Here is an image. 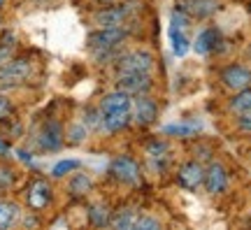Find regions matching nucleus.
Returning <instances> with one entry per match:
<instances>
[{"mask_svg":"<svg viewBox=\"0 0 251 230\" xmlns=\"http://www.w3.org/2000/svg\"><path fill=\"white\" fill-rule=\"evenodd\" d=\"M128 30L126 28H98L86 37V45H89L91 53L96 56V61L107 63V61H117L119 56V47L126 42Z\"/></svg>","mask_w":251,"mask_h":230,"instance_id":"nucleus-1","label":"nucleus"},{"mask_svg":"<svg viewBox=\"0 0 251 230\" xmlns=\"http://www.w3.org/2000/svg\"><path fill=\"white\" fill-rule=\"evenodd\" d=\"M30 72H33L30 61H26V58H7L0 65V89L21 86L30 77Z\"/></svg>","mask_w":251,"mask_h":230,"instance_id":"nucleus-2","label":"nucleus"},{"mask_svg":"<svg viewBox=\"0 0 251 230\" xmlns=\"http://www.w3.org/2000/svg\"><path fill=\"white\" fill-rule=\"evenodd\" d=\"M153 70V56L144 49H135V51H126L117 58V72L126 75V72H144L151 75Z\"/></svg>","mask_w":251,"mask_h":230,"instance_id":"nucleus-3","label":"nucleus"},{"mask_svg":"<svg viewBox=\"0 0 251 230\" xmlns=\"http://www.w3.org/2000/svg\"><path fill=\"white\" fill-rule=\"evenodd\" d=\"M109 175L126 186L140 184V177H142L137 160H133L130 156H117L112 160V165H109Z\"/></svg>","mask_w":251,"mask_h":230,"instance_id":"nucleus-4","label":"nucleus"},{"mask_svg":"<svg viewBox=\"0 0 251 230\" xmlns=\"http://www.w3.org/2000/svg\"><path fill=\"white\" fill-rule=\"evenodd\" d=\"M117 86L121 91H126L128 96H147L151 91L153 81L151 75H144V72H126V75H119Z\"/></svg>","mask_w":251,"mask_h":230,"instance_id":"nucleus-5","label":"nucleus"},{"mask_svg":"<svg viewBox=\"0 0 251 230\" xmlns=\"http://www.w3.org/2000/svg\"><path fill=\"white\" fill-rule=\"evenodd\" d=\"M51 198H54V191L51 186L47 184L45 179H35L33 184L28 186V193H26V200H28V207L35 209V212H42L51 204Z\"/></svg>","mask_w":251,"mask_h":230,"instance_id":"nucleus-6","label":"nucleus"},{"mask_svg":"<svg viewBox=\"0 0 251 230\" xmlns=\"http://www.w3.org/2000/svg\"><path fill=\"white\" fill-rule=\"evenodd\" d=\"M205 181V168L198 163V160H188L179 168L177 172V184L186 191H198Z\"/></svg>","mask_w":251,"mask_h":230,"instance_id":"nucleus-7","label":"nucleus"},{"mask_svg":"<svg viewBox=\"0 0 251 230\" xmlns=\"http://www.w3.org/2000/svg\"><path fill=\"white\" fill-rule=\"evenodd\" d=\"M128 17H130V7H126V5H119V7L107 5L105 9L96 12L93 21H96V26H100V28H124Z\"/></svg>","mask_w":251,"mask_h":230,"instance_id":"nucleus-8","label":"nucleus"},{"mask_svg":"<svg viewBox=\"0 0 251 230\" xmlns=\"http://www.w3.org/2000/svg\"><path fill=\"white\" fill-rule=\"evenodd\" d=\"M202 186H205V191L209 195H219L228 188V172H226V168L221 163H209L207 165Z\"/></svg>","mask_w":251,"mask_h":230,"instance_id":"nucleus-9","label":"nucleus"},{"mask_svg":"<svg viewBox=\"0 0 251 230\" xmlns=\"http://www.w3.org/2000/svg\"><path fill=\"white\" fill-rule=\"evenodd\" d=\"M221 81L226 89L230 91H242L251 86V70L244 65H228L221 72Z\"/></svg>","mask_w":251,"mask_h":230,"instance_id":"nucleus-10","label":"nucleus"},{"mask_svg":"<svg viewBox=\"0 0 251 230\" xmlns=\"http://www.w3.org/2000/svg\"><path fill=\"white\" fill-rule=\"evenodd\" d=\"M37 147L42 151H58L63 147V128L58 121H47L37 135Z\"/></svg>","mask_w":251,"mask_h":230,"instance_id":"nucleus-11","label":"nucleus"},{"mask_svg":"<svg viewBox=\"0 0 251 230\" xmlns=\"http://www.w3.org/2000/svg\"><path fill=\"white\" fill-rule=\"evenodd\" d=\"M177 7L191 19H209L219 12V0H179Z\"/></svg>","mask_w":251,"mask_h":230,"instance_id":"nucleus-12","label":"nucleus"},{"mask_svg":"<svg viewBox=\"0 0 251 230\" xmlns=\"http://www.w3.org/2000/svg\"><path fill=\"white\" fill-rule=\"evenodd\" d=\"M158 119V105L149 96H137L135 100V121L140 126H151Z\"/></svg>","mask_w":251,"mask_h":230,"instance_id":"nucleus-13","label":"nucleus"},{"mask_svg":"<svg viewBox=\"0 0 251 230\" xmlns=\"http://www.w3.org/2000/svg\"><path fill=\"white\" fill-rule=\"evenodd\" d=\"M100 112L102 114H107V112H119V109H133V100H130V96L126 93V91L117 89L112 91V93H107V96L100 100Z\"/></svg>","mask_w":251,"mask_h":230,"instance_id":"nucleus-14","label":"nucleus"},{"mask_svg":"<svg viewBox=\"0 0 251 230\" xmlns=\"http://www.w3.org/2000/svg\"><path fill=\"white\" fill-rule=\"evenodd\" d=\"M216 45H221V35H219V30H216V28H205V30H200L198 37L193 40V49H196L200 56L214 51Z\"/></svg>","mask_w":251,"mask_h":230,"instance_id":"nucleus-15","label":"nucleus"},{"mask_svg":"<svg viewBox=\"0 0 251 230\" xmlns=\"http://www.w3.org/2000/svg\"><path fill=\"white\" fill-rule=\"evenodd\" d=\"M130 109H119V112H107V114H102V130H107V133H119V130H124L126 126L130 124Z\"/></svg>","mask_w":251,"mask_h":230,"instance_id":"nucleus-16","label":"nucleus"},{"mask_svg":"<svg viewBox=\"0 0 251 230\" xmlns=\"http://www.w3.org/2000/svg\"><path fill=\"white\" fill-rule=\"evenodd\" d=\"M19 219H21V207L12 200H0V230L17 226Z\"/></svg>","mask_w":251,"mask_h":230,"instance_id":"nucleus-17","label":"nucleus"},{"mask_svg":"<svg viewBox=\"0 0 251 230\" xmlns=\"http://www.w3.org/2000/svg\"><path fill=\"white\" fill-rule=\"evenodd\" d=\"M137 216H140V212H137L135 207H124V209L114 212L109 226H114V228H119V230H130V228H135Z\"/></svg>","mask_w":251,"mask_h":230,"instance_id":"nucleus-18","label":"nucleus"},{"mask_svg":"<svg viewBox=\"0 0 251 230\" xmlns=\"http://www.w3.org/2000/svg\"><path fill=\"white\" fill-rule=\"evenodd\" d=\"M86 216H89V223H91V226L105 228V226H109V221H112V209H109L105 203H93L89 207Z\"/></svg>","mask_w":251,"mask_h":230,"instance_id":"nucleus-19","label":"nucleus"},{"mask_svg":"<svg viewBox=\"0 0 251 230\" xmlns=\"http://www.w3.org/2000/svg\"><path fill=\"white\" fill-rule=\"evenodd\" d=\"M91 188H93V179H91L89 175H84V172L72 175V179L68 181V191H70V195H75V198H84L86 193H91Z\"/></svg>","mask_w":251,"mask_h":230,"instance_id":"nucleus-20","label":"nucleus"},{"mask_svg":"<svg viewBox=\"0 0 251 230\" xmlns=\"http://www.w3.org/2000/svg\"><path fill=\"white\" fill-rule=\"evenodd\" d=\"M170 42H172V49H175L177 56H186V51L191 49V40L186 37L184 28H177V26L170 28Z\"/></svg>","mask_w":251,"mask_h":230,"instance_id":"nucleus-21","label":"nucleus"},{"mask_svg":"<svg viewBox=\"0 0 251 230\" xmlns=\"http://www.w3.org/2000/svg\"><path fill=\"white\" fill-rule=\"evenodd\" d=\"M230 109L242 114V112H251V86L242 91H235L233 100H230Z\"/></svg>","mask_w":251,"mask_h":230,"instance_id":"nucleus-22","label":"nucleus"},{"mask_svg":"<svg viewBox=\"0 0 251 230\" xmlns=\"http://www.w3.org/2000/svg\"><path fill=\"white\" fill-rule=\"evenodd\" d=\"M75 170H79V160H61V163H56L54 170H51V177L61 179L65 175H70Z\"/></svg>","mask_w":251,"mask_h":230,"instance_id":"nucleus-23","label":"nucleus"},{"mask_svg":"<svg viewBox=\"0 0 251 230\" xmlns=\"http://www.w3.org/2000/svg\"><path fill=\"white\" fill-rule=\"evenodd\" d=\"M168 144L165 142H161V140H156V142H151L149 147H147V156L151 160H161V158H168Z\"/></svg>","mask_w":251,"mask_h":230,"instance_id":"nucleus-24","label":"nucleus"},{"mask_svg":"<svg viewBox=\"0 0 251 230\" xmlns=\"http://www.w3.org/2000/svg\"><path fill=\"white\" fill-rule=\"evenodd\" d=\"M84 126L86 128H102V112L100 107H91L84 114Z\"/></svg>","mask_w":251,"mask_h":230,"instance_id":"nucleus-25","label":"nucleus"},{"mask_svg":"<svg viewBox=\"0 0 251 230\" xmlns=\"http://www.w3.org/2000/svg\"><path fill=\"white\" fill-rule=\"evenodd\" d=\"M135 228L137 230H158L161 228V221L153 219V216H144V214H140V216H137V223H135Z\"/></svg>","mask_w":251,"mask_h":230,"instance_id":"nucleus-26","label":"nucleus"},{"mask_svg":"<svg viewBox=\"0 0 251 230\" xmlns=\"http://www.w3.org/2000/svg\"><path fill=\"white\" fill-rule=\"evenodd\" d=\"M86 133H89V128H86L84 124H75V126H70V130H68V137H70L72 144H79V142H84Z\"/></svg>","mask_w":251,"mask_h":230,"instance_id":"nucleus-27","label":"nucleus"},{"mask_svg":"<svg viewBox=\"0 0 251 230\" xmlns=\"http://www.w3.org/2000/svg\"><path fill=\"white\" fill-rule=\"evenodd\" d=\"M14 116V107L7 96H0V121H9Z\"/></svg>","mask_w":251,"mask_h":230,"instance_id":"nucleus-28","label":"nucleus"},{"mask_svg":"<svg viewBox=\"0 0 251 230\" xmlns=\"http://www.w3.org/2000/svg\"><path fill=\"white\" fill-rule=\"evenodd\" d=\"M0 184H2L5 191L12 188V184H14V172H12L9 168H0Z\"/></svg>","mask_w":251,"mask_h":230,"instance_id":"nucleus-29","label":"nucleus"},{"mask_svg":"<svg viewBox=\"0 0 251 230\" xmlns=\"http://www.w3.org/2000/svg\"><path fill=\"white\" fill-rule=\"evenodd\" d=\"M237 126H240L242 130H247V133H251V112H242L240 119H237Z\"/></svg>","mask_w":251,"mask_h":230,"instance_id":"nucleus-30","label":"nucleus"},{"mask_svg":"<svg viewBox=\"0 0 251 230\" xmlns=\"http://www.w3.org/2000/svg\"><path fill=\"white\" fill-rule=\"evenodd\" d=\"M165 133H175V135H193V128H184V126H168Z\"/></svg>","mask_w":251,"mask_h":230,"instance_id":"nucleus-31","label":"nucleus"},{"mask_svg":"<svg viewBox=\"0 0 251 230\" xmlns=\"http://www.w3.org/2000/svg\"><path fill=\"white\" fill-rule=\"evenodd\" d=\"M24 223H26V226H37V221H35V219H30V216H28V219H24Z\"/></svg>","mask_w":251,"mask_h":230,"instance_id":"nucleus-32","label":"nucleus"},{"mask_svg":"<svg viewBox=\"0 0 251 230\" xmlns=\"http://www.w3.org/2000/svg\"><path fill=\"white\" fill-rule=\"evenodd\" d=\"M2 193H5V188H2V184H0V195H2Z\"/></svg>","mask_w":251,"mask_h":230,"instance_id":"nucleus-33","label":"nucleus"},{"mask_svg":"<svg viewBox=\"0 0 251 230\" xmlns=\"http://www.w3.org/2000/svg\"><path fill=\"white\" fill-rule=\"evenodd\" d=\"M2 5H5V0H0V7H2Z\"/></svg>","mask_w":251,"mask_h":230,"instance_id":"nucleus-34","label":"nucleus"},{"mask_svg":"<svg viewBox=\"0 0 251 230\" xmlns=\"http://www.w3.org/2000/svg\"><path fill=\"white\" fill-rule=\"evenodd\" d=\"M0 24H2V21H0Z\"/></svg>","mask_w":251,"mask_h":230,"instance_id":"nucleus-35","label":"nucleus"}]
</instances>
